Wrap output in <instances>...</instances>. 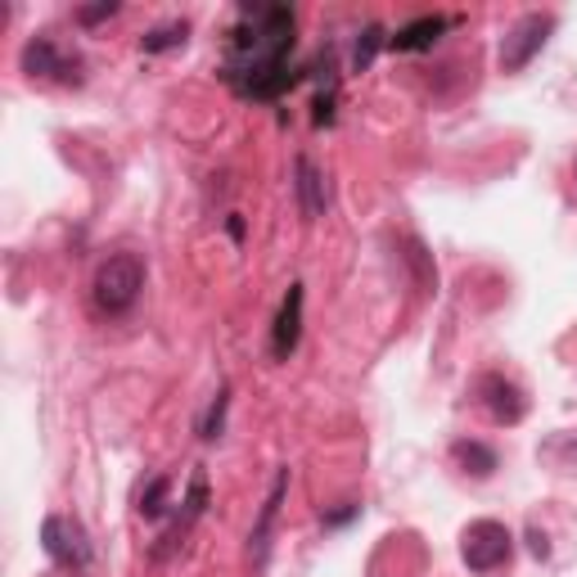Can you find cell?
Masks as SVG:
<instances>
[{"label":"cell","mask_w":577,"mask_h":577,"mask_svg":"<svg viewBox=\"0 0 577 577\" xmlns=\"http://www.w3.org/2000/svg\"><path fill=\"white\" fill-rule=\"evenodd\" d=\"M294 195H298V208L307 221H320L325 208H329V185H325V172L312 163V159H298L294 163Z\"/></svg>","instance_id":"8fae6325"},{"label":"cell","mask_w":577,"mask_h":577,"mask_svg":"<svg viewBox=\"0 0 577 577\" xmlns=\"http://www.w3.org/2000/svg\"><path fill=\"white\" fill-rule=\"evenodd\" d=\"M460 559L469 564V573L488 577L497 568H505L514 559V537L510 527L497 523V519H473L465 533H460Z\"/></svg>","instance_id":"3957f363"},{"label":"cell","mask_w":577,"mask_h":577,"mask_svg":"<svg viewBox=\"0 0 577 577\" xmlns=\"http://www.w3.org/2000/svg\"><path fill=\"white\" fill-rule=\"evenodd\" d=\"M527 542H533V555H537V559H546V555H551V546H546V537L537 533V527H533V533H527Z\"/></svg>","instance_id":"ffe728a7"},{"label":"cell","mask_w":577,"mask_h":577,"mask_svg":"<svg viewBox=\"0 0 577 577\" xmlns=\"http://www.w3.org/2000/svg\"><path fill=\"white\" fill-rule=\"evenodd\" d=\"M226 406H230V389L221 383L217 398H213L208 411H204V420H199V438H204V443H217V438H221V428H226Z\"/></svg>","instance_id":"2e32d148"},{"label":"cell","mask_w":577,"mask_h":577,"mask_svg":"<svg viewBox=\"0 0 577 577\" xmlns=\"http://www.w3.org/2000/svg\"><path fill=\"white\" fill-rule=\"evenodd\" d=\"M379 45H389V36H383V28H379V23H370V28L357 36V45H352V73H366V68L374 64Z\"/></svg>","instance_id":"e0dca14e"},{"label":"cell","mask_w":577,"mask_h":577,"mask_svg":"<svg viewBox=\"0 0 577 577\" xmlns=\"http://www.w3.org/2000/svg\"><path fill=\"white\" fill-rule=\"evenodd\" d=\"M144 294V262L140 253H109L100 266H95V280H90V303L100 316L118 320L127 316Z\"/></svg>","instance_id":"7a4b0ae2"},{"label":"cell","mask_w":577,"mask_h":577,"mask_svg":"<svg viewBox=\"0 0 577 577\" xmlns=\"http://www.w3.org/2000/svg\"><path fill=\"white\" fill-rule=\"evenodd\" d=\"M23 73L36 77V81H64V86H81L86 81L81 59L68 55L55 36H32L23 45Z\"/></svg>","instance_id":"8992f818"},{"label":"cell","mask_w":577,"mask_h":577,"mask_svg":"<svg viewBox=\"0 0 577 577\" xmlns=\"http://www.w3.org/2000/svg\"><path fill=\"white\" fill-rule=\"evenodd\" d=\"M41 551L51 555L55 568L64 573H81L90 564V537H86V527L68 514H51L41 523Z\"/></svg>","instance_id":"5b68a950"},{"label":"cell","mask_w":577,"mask_h":577,"mask_svg":"<svg viewBox=\"0 0 577 577\" xmlns=\"http://www.w3.org/2000/svg\"><path fill=\"white\" fill-rule=\"evenodd\" d=\"M294 55V10L288 6H239V23L230 28L221 77L244 100H280L288 86H298Z\"/></svg>","instance_id":"6da1fadb"},{"label":"cell","mask_w":577,"mask_h":577,"mask_svg":"<svg viewBox=\"0 0 577 577\" xmlns=\"http://www.w3.org/2000/svg\"><path fill=\"white\" fill-rule=\"evenodd\" d=\"M167 497H172V478L167 473H159V478H150V488L140 492V501H135V510H140V519H163L172 505H167Z\"/></svg>","instance_id":"9a60e30c"},{"label":"cell","mask_w":577,"mask_h":577,"mask_svg":"<svg viewBox=\"0 0 577 577\" xmlns=\"http://www.w3.org/2000/svg\"><path fill=\"white\" fill-rule=\"evenodd\" d=\"M451 465L465 473V478H492L497 469H501V456H497V447H488V443H478V438H456L451 443Z\"/></svg>","instance_id":"7c38bea8"},{"label":"cell","mask_w":577,"mask_h":577,"mask_svg":"<svg viewBox=\"0 0 577 577\" xmlns=\"http://www.w3.org/2000/svg\"><path fill=\"white\" fill-rule=\"evenodd\" d=\"M113 14H118L113 0H105V6H81V10H77V23H81V28H95V23H105V19H113Z\"/></svg>","instance_id":"ac0fdd59"},{"label":"cell","mask_w":577,"mask_h":577,"mask_svg":"<svg viewBox=\"0 0 577 577\" xmlns=\"http://www.w3.org/2000/svg\"><path fill=\"white\" fill-rule=\"evenodd\" d=\"M451 23H456V19H447V14H424V19H411L406 28H398V32L389 36V45H393V51H402V55L428 51V45L438 41V36H443Z\"/></svg>","instance_id":"4fadbf2b"},{"label":"cell","mask_w":577,"mask_h":577,"mask_svg":"<svg viewBox=\"0 0 577 577\" xmlns=\"http://www.w3.org/2000/svg\"><path fill=\"white\" fill-rule=\"evenodd\" d=\"M357 514H361V505H357V501H348L344 510H334V514H325V523H329V527H344V523H348V519H357Z\"/></svg>","instance_id":"d6986e66"},{"label":"cell","mask_w":577,"mask_h":577,"mask_svg":"<svg viewBox=\"0 0 577 577\" xmlns=\"http://www.w3.org/2000/svg\"><path fill=\"white\" fill-rule=\"evenodd\" d=\"M284 492H288V469H280V473H275L271 497L262 501V514H258L253 533H249V555H253V568H266V555H271V533H275V519H280Z\"/></svg>","instance_id":"30bf717a"},{"label":"cell","mask_w":577,"mask_h":577,"mask_svg":"<svg viewBox=\"0 0 577 577\" xmlns=\"http://www.w3.org/2000/svg\"><path fill=\"white\" fill-rule=\"evenodd\" d=\"M303 303H307L303 284H288V294H284V303H280V312H275V325H271V357H275V361H288V357L298 352V339H303Z\"/></svg>","instance_id":"52a82bcc"},{"label":"cell","mask_w":577,"mask_h":577,"mask_svg":"<svg viewBox=\"0 0 577 577\" xmlns=\"http://www.w3.org/2000/svg\"><path fill=\"white\" fill-rule=\"evenodd\" d=\"M478 398H483V406H488V415L497 420V424H519L523 415H527V398H523V389L514 379H505V374H483L478 379Z\"/></svg>","instance_id":"9c48e42d"},{"label":"cell","mask_w":577,"mask_h":577,"mask_svg":"<svg viewBox=\"0 0 577 577\" xmlns=\"http://www.w3.org/2000/svg\"><path fill=\"white\" fill-rule=\"evenodd\" d=\"M573 176H577V159H573Z\"/></svg>","instance_id":"7402d4cb"},{"label":"cell","mask_w":577,"mask_h":577,"mask_svg":"<svg viewBox=\"0 0 577 577\" xmlns=\"http://www.w3.org/2000/svg\"><path fill=\"white\" fill-rule=\"evenodd\" d=\"M185 510L176 514V523L167 527V533L159 537V546H154V559H167L181 542H185V533L195 527L199 519H204V510H208V473L204 469H195V478H189V492H185V501H181Z\"/></svg>","instance_id":"ba28073f"},{"label":"cell","mask_w":577,"mask_h":577,"mask_svg":"<svg viewBox=\"0 0 577 577\" xmlns=\"http://www.w3.org/2000/svg\"><path fill=\"white\" fill-rule=\"evenodd\" d=\"M226 230H230V239H244V221H239V213L226 217Z\"/></svg>","instance_id":"44dd1931"},{"label":"cell","mask_w":577,"mask_h":577,"mask_svg":"<svg viewBox=\"0 0 577 577\" xmlns=\"http://www.w3.org/2000/svg\"><path fill=\"white\" fill-rule=\"evenodd\" d=\"M189 41V23H163V28H150L140 36V51L144 55H167V51H181V45Z\"/></svg>","instance_id":"5bb4252c"},{"label":"cell","mask_w":577,"mask_h":577,"mask_svg":"<svg viewBox=\"0 0 577 577\" xmlns=\"http://www.w3.org/2000/svg\"><path fill=\"white\" fill-rule=\"evenodd\" d=\"M555 23H559L555 14H523V19L501 36V55H497L501 73H523L527 64H533V59L546 51Z\"/></svg>","instance_id":"277c9868"}]
</instances>
